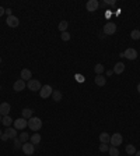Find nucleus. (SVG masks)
<instances>
[{
    "label": "nucleus",
    "instance_id": "obj_1",
    "mask_svg": "<svg viewBox=\"0 0 140 156\" xmlns=\"http://www.w3.org/2000/svg\"><path fill=\"white\" fill-rule=\"evenodd\" d=\"M28 127L31 128L32 131H38V130H41V127H42V120L39 117L32 116L31 118H28Z\"/></svg>",
    "mask_w": 140,
    "mask_h": 156
},
{
    "label": "nucleus",
    "instance_id": "obj_2",
    "mask_svg": "<svg viewBox=\"0 0 140 156\" xmlns=\"http://www.w3.org/2000/svg\"><path fill=\"white\" fill-rule=\"evenodd\" d=\"M27 88L30 89V91H32V92H37V91H41V88H42V85H41V82H39L38 79H30L28 82H27Z\"/></svg>",
    "mask_w": 140,
    "mask_h": 156
},
{
    "label": "nucleus",
    "instance_id": "obj_3",
    "mask_svg": "<svg viewBox=\"0 0 140 156\" xmlns=\"http://www.w3.org/2000/svg\"><path fill=\"white\" fill-rule=\"evenodd\" d=\"M52 94H53V88L51 85H44L41 88V91H39L41 98H44V99H48L49 96H52Z\"/></svg>",
    "mask_w": 140,
    "mask_h": 156
},
{
    "label": "nucleus",
    "instance_id": "obj_4",
    "mask_svg": "<svg viewBox=\"0 0 140 156\" xmlns=\"http://www.w3.org/2000/svg\"><path fill=\"white\" fill-rule=\"evenodd\" d=\"M122 141H123V138H122V134L119 133H115L111 135V141H109V144L112 145V146H119L121 144H122Z\"/></svg>",
    "mask_w": 140,
    "mask_h": 156
},
{
    "label": "nucleus",
    "instance_id": "obj_5",
    "mask_svg": "<svg viewBox=\"0 0 140 156\" xmlns=\"http://www.w3.org/2000/svg\"><path fill=\"white\" fill-rule=\"evenodd\" d=\"M123 57H126L128 60H136L137 59V50L133 47H128L123 52Z\"/></svg>",
    "mask_w": 140,
    "mask_h": 156
},
{
    "label": "nucleus",
    "instance_id": "obj_6",
    "mask_svg": "<svg viewBox=\"0 0 140 156\" xmlns=\"http://www.w3.org/2000/svg\"><path fill=\"white\" fill-rule=\"evenodd\" d=\"M23 152L25 153V155L31 156L34 155V152H35V145L34 144H31V142H25V144H23Z\"/></svg>",
    "mask_w": 140,
    "mask_h": 156
},
{
    "label": "nucleus",
    "instance_id": "obj_7",
    "mask_svg": "<svg viewBox=\"0 0 140 156\" xmlns=\"http://www.w3.org/2000/svg\"><path fill=\"white\" fill-rule=\"evenodd\" d=\"M104 32L107 35H114L116 32V24L115 23H107L104 25Z\"/></svg>",
    "mask_w": 140,
    "mask_h": 156
},
{
    "label": "nucleus",
    "instance_id": "obj_8",
    "mask_svg": "<svg viewBox=\"0 0 140 156\" xmlns=\"http://www.w3.org/2000/svg\"><path fill=\"white\" fill-rule=\"evenodd\" d=\"M86 7H87V11L94 13V11H97V8L100 7V3H98V0H88Z\"/></svg>",
    "mask_w": 140,
    "mask_h": 156
},
{
    "label": "nucleus",
    "instance_id": "obj_9",
    "mask_svg": "<svg viewBox=\"0 0 140 156\" xmlns=\"http://www.w3.org/2000/svg\"><path fill=\"white\" fill-rule=\"evenodd\" d=\"M27 125H28V120H25L23 117L17 118L16 121H14V128H16V130H24Z\"/></svg>",
    "mask_w": 140,
    "mask_h": 156
},
{
    "label": "nucleus",
    "instance_id": "obj_10",
    "mask_svg": "<svg viewBox=\"0 0 140 156\" xmlns=\"http://www.w3.org/2000/svg\"><path fill=\"white\" fill-rule=\"evenodd\" d=\"M6 24H7L10 28H16V27H18V25H20V20H18L16 16H10V17H7Z\"/></svg>",
    "mask_w": 140,
    "mask_h": 156
},
{
    "label": "nucleus",
    "instance_id": "obj_11",
    "mask_svg": "<svg viewBox=\"0 0 140 156\" xmlns=\"http://www.w3.org/2000/svg\"><path fill=\"white\" fill-rule=\"evenodd\" d=\"M13 89L16 91V92H21L23 89H25V81L24 79H17L16 82H14V85H13Z\"/></svg>",
    "mask_w": 140,
    "mask_h": 156
},
{
    "label": "nucleus",
    "instance_id": "obj_12",
    "mask_svg": "<svg viewBox=\"0 0 140 156\" xmlns=\"http://www.w3.org/2000/svg\"><path fill=\"white\" fill-rule=\"evenodd\" d=\"M4 134L8 137V140H14L17 138V130L13 128V127H7V130L4 131Z\"/></svg>",
    "mask_w": 140,
    "mask_h": 156
},
{
    "label": "nucleus",
    "instance_id": "obj_13",
    "mask_svg": "<svg viewBox=\"0 0 140 156\" xmlns=\"http://www.w3.org/2000/svg\"><path fill=\"white\" fill-rule=\"evenodd\" d=\"M8 113H10V105L8 103H1L0 105V114L4 117V116H8Z\"/></svg>",
    "mask_w": 140,
    "mask_h": 156
},
{
    "label": "nucleus",
    "instance_id": "obj_14",
    "mask_svg": "<svg viewBox=\"0 0 140 156\" xmlns=\"http://www.w3.org/2000/svg\"><path fill=\"white\" fill-rule=\"evenodd\" d=\"M21 79H24V81H30L32 77V73L28 68H24V70H21Z\"/></svg>",
    "mask_w": 140,
    "mask_h": 156
},
{
    "label": "nucleus",
    "instance_id": "obj_15",
    "mask_svg": "<svg viewBox=\"0 0 140 156\" xmlns=\"http://www.w3.org/2000/svg\"><path fill=\"white\" fill-rule=\"evenodd\" d=\"M114 73H115V74H122V73H123L125 71V64L122 62H119V63H116V64H115V67H114Z\"/></svg>",
    "mask_w": 140,
    "mask_h": 156
},
{
    "label": "nucleus",
    "instance_id": "obj_16",
    "mask_svg": "<svg viewBox=\"0 0 140 156\" xmlns=\"http://www.w3.org/2000/svg\"><path fill=\"white\" fill-rule=\"evenodd\" d=\"M95 84H97V85L98 86H104L105 85V84H107V78L104 77V75H97V77H95Z\"/></svg>",
    "mask_w": 140,
    "mask_h": 156
},
{
    "label": "nucleus",
    "instance_id": "obj_17",
    "mask_svg": "<svg viewBox=\"0 0 140 156\" xmlns=\"http://www.w3.org/2000/svg\"><path fill=\"white\" fill-rule=\"evenodd\" d=\"M100 141H101V144H108L111 141V135L108 133H101L100 134Z\"/></svg>",
    "mask_w": 140,
    "mask_h": 156
},
{
    "label": "nucleus",
    "instance_id": "obj_18",
    "mask_svg": "<svg viewBox=\"0 0 140 156\" xmlns=\"http://www.w3.org/2000/svg\"><path fill=\"white\" fill-rule=\"evenodd\" d=\"M30 142L34 144V145H38L39 142H41V135L39 134H32L31 137H30Z\"/></svg>",
    "mask_w": 140,
    "mask_h": 156
},
{
    "label": "nucleus",
    "instance_id": "obj_19",
    "mask_svg": "<svg viewBox=\"0 0 140 156\" xmlns=\"http://www.w3.org/2000/svg\"><path fill=\"white\" fill-rule=\"evenodd\" d=\"M104 70H105V67H104V64H101V63L95 64V67H94V71H95L97 75H101L102 73H104Z\"/></svg>",
    "mask_w": 140,
    "mask_h": 156
},
{
    "label": "nucleus",
    "instance_id": "obj_20",
    "mask_svg": "<svg viewBox=\"0 0 140 156\" xmlns=\"http://www.w3.org/2000/svg\"><path fill=\"white\" fill-rule=\"evenodd\" d=\"M21 114H23V118L28 120V118H31V117H32V110L28 109V107H25V109H23Z\"/></svg>",
    "mask_w": 140,
    "mask_h": 156
},
{
    "label": "nucleus",
    "instance_id": "obj_21",
    "mask_svg": "<svg viewBox=\"0 0 140 156\" xmlns=\"http://www.w3.org/2000/svg\"><path fill=\"white\" fill-rule=\"evenodd\" d=\"M1 123H3V125H6V127H10L14 121H13V118H11L10 116H4L3 118H1Z\"/></svg>",
    "mask_w": 140,
    "mask_h": 156
},
{
    "label": "nucleus",
    "instance_id": "obj_22",
    "mask_svg": "<svg viewBox=\"0 0 140 156\" xmlns=\"http://www.w3.org/2000/svg\"><path fill=\"white\" fill-rule=\"evenodd\" d=\"M52 99L55 102H60L62 101V92L60 91H53V94H52Z\"/></svg>",
    "mask_w": 140,
    "mask_h": 156
},
{
    "label": "nucleus",
    "instance_id": "obj_23",
    "mask_svg": "<svg viewBox=\"0 0 140 156\" xmlns=\"http://www.w3.org/2000/svg\"><path fill=\"white\" fill-rule=\"evenodd\" d=\"M108 153H109V156H119V149L116 146H109Z\"/></svg>",
    "mask_w": 140,
    "mask_h": 156
},
{
    "label": "nucleus",
    "instance_id": "obj_24",
    "mask_svg": "<svg viewBox=\"0 0 140 156\" xmlns=\"http://www.w3.org/2000/svg\"><path fill=\"white\" fill-rule=\"evenodd\" d=\"M67 27H69V23L67 21H60L59 23V31H62V32H66V29H67Z\"/></svg>",
    "mask_w": 140,
    "mask_h": 156
},
{
    "label": "nucleus",
    "instance_id": "obj_25",
    "mask_svg": "<svg viewBox=\"0 0 140 156\" xmlns=\"http://www.w3.org/2000/svg\"><path fill=\"white\" fill-rule=\"evenodd\" d=\"M18 140L21 141L23 144H25V142H28V140H30V135L27 133H21L20 134V137H18Z\"/></svg>",
    "mask_w": 140,
    "mask_h": 156
},
{
    "label": "nucleus",
    "instance_id": "obj_26",
    "mask_svg": "<svg viewBox=\"0 0 140 156\" xmlns=\"http://www.w3.org/2000/svg\"><path fill=\"white\" fill-rule=\"evenodd\" d=\"M126 153H128V155H134V153H136L134 145H126Z\"/></svg>",
    "mask_w": 140,
    "mask_h": 156
},
{
    "label": "nucleus",
    "instance_id": "obj_27",
    "mask_svg": "<svg viewBox=\"0 0 140 156\" xmlns=\"http://www.w3.org/2000/svg\"><path fill=\"white\" fill-rule=\"evenodd\" d=\"M130 38L134 39V40H137V39L140 38V31L139 29H133V31L130 32Z\"/></svg>",
    "mask_w": 140,
    "mask_h": 156
},
{
    "label": "nucleus",
    "instance_id": "obj_28",
    "mask_svg": "<svg viewBox=\"0 0 140 156\" xmlns=\"http://www.w3.org/2000/svg\"><path fill=\"white\" fill-rule=\"evenodd\" d=\"M21 148H23V142L18 138H14V149H21Z\"/></svg>",
    "mask_w": 140,
    "mask_h": 156
},
{
    "label": "nucleus",
    "instance_id": "obj_29",
    "mask_svg": "<svg viewBox=\"0 0 140 156\" xmlns=\"http://www.w3.org/2000/svg\"><path fill=\"white\" fill-rule=\"evenodd\" d=\"M60 38H62V40H64V42H66V40H70V34H69L67 31H66V32H62Z\"/></svg>",
    "mask_w": 140,
    "mask_h": 156
},
{
    "label": "nucleus",
    "instance_id": "obj_30",
    "mask_svg": "<svg viewBox=\"0 0 140 156\" xmlns=\"http://www.w3.org/2000/svg\"><path fill=\"white\" fill-rule=\"evenodd\" d=\"M100 151H101V152H108L109 151L108 144H101V145H100Z\"/></svg>",
    "mask_w": 140,
    "mask_h": 156
},
{
    "label": "nucleus",
    "instance_id": "obj_31",
    "mask_svg": "<svg viewBox=\"0 0 140 156\" xmlns=\"http://www.w3.org/2000/svg\"><path fill=\"white\" fill-rule=\"evenodd\" d=\"M76 79H77L78 82H83V81H84V77H83V75H76Z\"/></svg>",
    "mask_w": 140,
    "mask_h": 156
},
{
    "label": "nucleus",
    "instance_id": "obj_32",
    "mask_svg": "<svg viewBox=\"0 0 140 156\" xmlns=\"http://www.w3.org/2000/svg\"><path fill=\"white\" fill-rule=\"evenodd\" d=\"M105 3H107V4H109V6H115V0H107Z\"/></svg>",
    "mask_w": 140,
    "mask_h": 156
},
{
    "label": "nucleus",
    "instance_id": "obj_33",
    "mask_svg": "<svg viewBox=\"0 0 140 156\" xmlns=\"http://www.w3.org/2000/svg\"><path fill=\"white\" fill-rule=\"evenodd\" d=\"M0 138H1V141H7V140H8V137H7V135H6L4 133L1 134V137H0Z\"/></svg>",
    "mask_w": 140,
    "mask_h": 156
},
{
    "label": "nucleus",
    "instance_id": "obj_34",
    "mask_svg": "<svg viewBox=\"0 0 140 156\" xmlns=\"http://www.w3.org/2000/svg\"><path fill=\"white\" fill-rule=\"evenodd\" d=\"M6 14H7L8 17L13 16V13H11V8H6Z\"/></svg>",
    "mask_w": 140,
    "mask_h": 156
},
{
    "label": "nucleus",
    "instance_id": "obj_35",
    "mask_svg": "<svg viewBox=\"0 0 140 156\" xmlns=\"http://www.w3.org/2000/svg\"><path fill=\"white\" fill-rule=\"evenodd\" d=\"M4 13H6V10H4V8H3V7H1V6H0V17L3 16Z\"/></svg>",
    "mask_w": 140,
    "mask_h": 156
},
{
    "label": "nucleus",
    "instance_id": "obj_36",
    "mask_svg": "<svg viewBox=\"0 0 140 156\" xmlns=\"http://www.w3.org/2000/svg\"><path fill=\"white\" fill-rule=\"evenodd\" d=\"M112 74H114V71H112V70H109V71H107V75H112Z\"/></svg>",
    "mask_w": 140,
    "mask_h": 156
},
{
    "label": "nucleus",
    "instance_id": "obj_37",
    "mask_svg": "<svg viewBox=\"0 0 140 156\" xmlns=\"http://www.w3.org/2000/svg\"><path fill=\"white\" fill-rule=\"evenodd\" d=\"M134 156H140V151H136V153H134Z\"/></svg>",
    "mask_w": 140,
    "mask_h": 156
},
{
    "label": "nucleus",
    "instance_id": "obj_38",
    "mask_svg": "<svg viewBox=\"0 0 140 156\" xmlns=\"http://www.w3.org/2000/svg\"><path fill=\"white\" fill-rule=\"evenodd\" d=\"M137 92H139V94H140V84H139V85H137Z\"/></svg>",
    "mask_w": 140,
    "mask_h": 156
},
{
    "label": "nucleus",
    "instance_id": "obj_39",
    "mask_svg": "<svg viewBox=\"0 0 140 156\" xmlns=\"http://www.w3.org/2000/svg\"><path fill=\"white\" fill-rule=\"evenodd\" d=\"M1 118H3V117H1V114H0V123H1Z\"/></svg>",
    "mask_w": 140,
    "mask_h": 156
},
{
    "label": "nucleus",
    "instance_id": "obj_40",
    "mask_svg": "<svg viewBox=\"0 0 140 156\" xmlns=\"http://www.w3.org/2000/svg\"><path fill=\"white\" fill-rule=\"evenodd\" d=\"M1 134H3V133H1V130H0V137H1Z\"/></svg>",
    "mask_w": 140,
    "mask_h": 156
},
{
    "label": "nucleus",
    "instance_id": "obj_41",
    "mask_svg": "<svg viewBox=\"0 0 140 156\" xmlns=\"http://www.w3.org/2000/svg\"><path fill=\"white\" fill-rule=\"evenodd\" d=\"M0 63H1V57H0Z\"/></svg>",
    "mask_w": 140,
    "mask_h": 156
},
{
    "label": "nucleus",
    "instance_id": "obj_42",
    "mask_svg": "<svg viewBox=\"0 0 140 156\" xmlns=\"http://www.w3.org/2000/svg\"><path fill=\"white\" fill-rule=\"evenodd\" d=\"M129 156H134V155H129Z\"/></svg>",
    "mask_w": 140,
    "mask_h": 156
},
{
    "label": "nucleus",
    "instance_id": "obj_43",
    "mask_svg": "<svg viewBox=\"0 0 140 156\" xmlns=\"http://www.w3.org/2000/svg\"><path fill=\"white\" fill-rule=\"evenodd\" d=\"M0 88H1V85H0Z\"/></svg>",
    "mask_w": 140,
    "mask_h": 156
}]
</instances>
